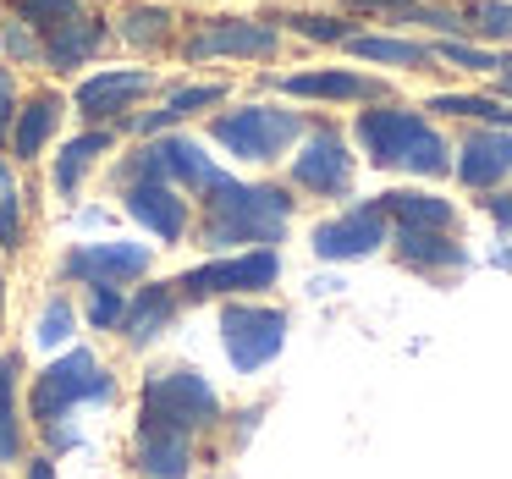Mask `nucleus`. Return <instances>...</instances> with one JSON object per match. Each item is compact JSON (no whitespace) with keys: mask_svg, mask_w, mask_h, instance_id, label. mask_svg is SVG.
I'll return each mask as SVG.
<instances>
[{"mask_svg":"<svg viewBox=\"0 0 512 479\" xmlns=\"http://www.w3.org/2000/svg\"><path fill=\"white\" fill-rule=\"evenodd\" d=\"M0 248H23V204H17V188L0 193Z\"/></svg>","mask_w":512,"mask_h":479,"instance_id":"obj_34","label":"nucleus"},{"mask_svg":"<svg viewBox=\"0 0 512 479\" xmlns=\"http://www.w3.org/2000/svg\"><path fill=\"white\" fill-rule=\"evenodd\" d=\"M397 259L413 270H463L468 254L463 243H452V232H419V226H397Z\"/></svg>","mask_w":512,"mask_h":479,"instance_id":"obj_23","label":"nucleus"},{"mask_svg":"<svg viewBox=\"0 0 512 479\" xmlns=\"http://www.w3.org/2000/svg\"><path fill=\"white\" fill-rule=\"evenodd\" d=\"M358 6H369V12H380V6H446V0H358Z\"/></svg>","mask_w":512,"mask_h":479,"instance_id":"obj_38","label":"nucleus"},{"mask_svg":"<svg viewBox=\"0 0 512 479\" xmlns=\"http://www.w3.org/2000/svg\"><path fill=\"white\" fill-rule=\"evenodd\" d=\"M292 188L314 199H347L353 193V149L336 122H309L303 149L292 155Z\"/></svg>","mask_w":512,"mask_h":479,"instance_id":"obj_8","label":"nucleus"},{"mask_svg":"<svg viewBox=\"0 0 512 479\" xmlns=\"http://www.w3.org/2000/svg\"><path fill=\"white\" fill-rule=\"evenodd\" d=\"M281 89L292 100H331V105H380L386 100V83L369 78V72H353V67L292 72V78H281Z\"/></svg>","mask_w":512,"mask_h":479,"instance_id":"obj_15","label":"nucleus"},{"mask_svg":"<svg viewBox=\"0 0 512 479\" xmlns=\"http://www.w3.org/2000/svg\"><path fill=\"white\" fill-rule=\"evenodd\" d=\"M127 188V215H133L138 226H149V232L160 237V243H182L188 237V199H182V188H171V182H122Z\"/></svg>","mask_w":512,"mask_h":479,"instance_id":"obj_16","label":"nucleus"},{"mask_svg":"<svg viewBox=\"0 0 512 479\" xmlns=\"http://www.w3.org/2000/svg\"><path fill=\"white\" fill-rule=\"evenodd\" d=\"M12 122H17V78L12 67H0V144H12Z\"/></svg>","mask_w":512,"mask_h":479,"instance_id":"obj_36","label":"nucleus"},{"mask_svg":"<svg viewBox=\"0 0 512 479\" xmlns=\"http://www.w3.org/2000/svg\"><path fill=\"white\" fill-rule=\"evenodd\" d=\"M281 50L276 17H204L182 39V61H270Z\"/></svg>","mask_w":512,"mask_h":479,"instance_id":"obj_5","label":"nucleus"},{"mask_svg":"<svg viewBox=\"0 0 512 479\" xmlns=\"http://www.w3.org/2000/svg\"><path fill=\"white\" fill-rule=\"evenodd\" d=\"M501 94H512V72H501Z\"/></svg>","mask_w":512,"mask_h":479,"instance_id":"obj_41","label":"nucleus"},{"mask_svg":"<svg viewBox=\"0 0 512 479\" xmlns=\"http://www.w3.org/2000/svg\"><path fill=\"white\" fill-rule=\"evenodd\" d=\"M111 39V28H105V17H78V23L56 28V34L39 39V61H45V72H56V78H67V72H78L83 61L100 56V45Z\"/></svg>","mask_w":512,"mask_h":479,"instance_id":"obj_18","label":"nucleus"},{"mask_svg":"<svg viewBox=\"0 0 512 479\" xmlns=\"http://www.w3.org/2000/svg\"><path fill=\"white\" fill-rule=\"evenodd\" d=\"M0 193H12V171H6V160H0Z\"/></svg>","mask_w":512,"mask_h":479,"instance_id":"obj_40","label":"nucleus"},{"mask_svg":"<svg viewBox=\"0 0 512 479\" xmlns=\"http://www.w3.org/2000/svg\"><path fill=\"white\" fill-rule=\"evenodd\" d=\"M155 72L144 67H111V72H94V78L78 83V94H72V105H78V116L89 127H122L127 111H133L144 94H155Z\"/></svg>","mask_w":512,"mask_h":479,"instance_id":"obj_11","label":"nucleus"},{"mask_svg":"<svg viewBox=\"0 0 512 479\" xmlns=\"http://www.w3.org/2000/svg\"><path fill=\"white\" fill-rule=\"evenodd\" d=\"M380 210H386V221L419 226V232H452V221H457L452 204L435 199V193H419V188H391V193H380Z\"/></svg>","mask_w":512,"mask_h":479,"instance_id":"obj_24","label":"nucleus"},{"mask_svg":"<svg viewBox=\"0 0 512 479\" xmlns=\"http://www.w3.org/2000/svg\"><path fill=\"white\" fill-rule=\"evenodd\" d=\"M177 314H182V298L171 287H138L133 298H127L116 331L127 336V347H149L155 336H166L171 325H177Z\"/></svg>","mask_w":512,"mask_h":479,"instance_id":"obj_19","label":"nucleus"},{"mask_svg":"<svg viewBox=\"0 0 512 479\" xmlns=\"http://www.w3.org/2000/svg\"><path fill=\"white\" fill-rule=\"evenodd\" d=\"M281 23L292 28V34H303V39H314V45H347V39L358 34L347 17H336V12H292V17H281Z\"/></svg>","mask_w":512,"mask_h":479,"instance_id":"obj_29","label":"nucleus"},{"mask_svg":"<svg viewBox=\"0 0 512 479\" xmlns=\"http://www.w3.org/2000/svg\"><path fill=\"white\" fill-rule=\"evenodd\" d=\"M28 479H56V463H50V457H34V463H28Z\"/></svg>","mask_w":512,"mask_h":479,"instance_id":"obj_39","label":"nucleus"},{"mask_svg":"<svg viewBox=\"0 0 512 479\" xmlns=\"http://www.w3.org/2000/svg\"><path fill=\"white\" fill-rule=\"evenodd\" d=\"M188 463H193V435L188 430L138 419V430H133V468L138 474L144 479H188Z\"/></svg>","mask_w":512,"mask_h":479,"instance_id":"obj_17","label":"nucleus"},{"mask_svg":"<svg viewBox=\"0 0 512 479\" xmlns=\"http://www.w3.org/2000/svg\"><path fill=\"white\" fill-rule=\"evenodd\" d=\"M155 248L149 243H78L61 259V276L83 281V287H127V281L149 276Z\"/></svg>","mask_w":512,"mask_h":479,"instance_id":"obj_12","label":"nucleus"},{"mask_svg":"<svg viewBox=\"0 0 512 479\" xmlns=\"http://www.w3.org/2000/svg\"><path fill=\"white\" fill-rule=\"evenodd\" d=\"M6 6H12L17 23H28L39 39L56 34V28H67V23H78V17H89L83 0H6Z\"/></svg>","mask_w":512,"mask_h":479,"instance_id":"obj_28","label":"nucleus"},{"mask_svg":"<svg viewBox=\"0 0 512 479\" xmlns=\"http://www.w3.org/2000/svg\"><path fill=\"white\" fill-rule=\"evenodd\" d=\"M380 243H391V221H386V210H380V199L353 204L347 215L314 226V254L320 259H364V254H375Z\"/></svg>","mask_w":512,"mask_h":479,"instance_id":"obj_13","label":"nucleus"},{"mask_svg":"<svg viewBox=\"0 0 512 479\" xmlns=\"http://www.w3.org/2000/svg\"><path fill=\"white\" fill-rule=\"evenodd\" d=\"M435 61H446V67H463V72H496V50H479L468 45V39H441V45H430Z\"/></svg>","mask_w":512,"mask_h":479,"instance_id":"obj_32","label":"nucleus"},{"mask_svg":"<svg viewBox=\"0 0 512 479\" xmlns=\"http://www.w3.org/2000/svg\"><path fill=\"white\" fill-rule=\"evenodd\" d=\"M61 116H67V94L61 89H39L28 105H17V122H12V155L17 160H39V149L56 138Z\"/></svg>","mask_w":512,"mask_h":479,"instance_id":"obj_21","label":"nucleus"},{"mask_svg":"<svg viewBox=\"0 0 512 479\" xmlns=\"http://www.w3.org/2000/svg\"><path fill=\"white\" fill-rule=\"evenodd\" d=\"M303 116L298 111H281V105H237V111H221L210 122V138L226 149L232 160H248V166H270V160H281L292 144L303 138Z\"/></svg>","mask_w":512,"mask_h":479,"instance_id":"obj_3","label":"nucleus"},{"mask_svg":"<svg viewBox=\"0 0 512 479\" xmlns=\"http://www.w3.org/2000/svg\"><path fill=\"white\" fill-rule=\"evenodd\" d=\"M358 61L369 67H402V72H430L435 67V50L419 45V39H397V34H353L347 39Z\"/></svg>","mask_w":512,"mask_h":479,"instance_id":"obj_25","label":"nucleus"},{"mask_svg":"<svg viewBox=\"0 0 512 479\" xmlns=\"http://www.w3.org/2000/svg\"><path fill=\"white\" fill-rule=\"evenodd\" d=\"M485 215L501 226V232H512V188H496V193H490V199H485Z\"/></svg>","mask_w":512,"mask_h":479,"instance_id":"obj_37","label":"nucleus"},{"mask_svg":"<svg viewBox=\"0 0 512 479\" xmlns=\"http://www.w3.org/2000/svg\"><path fill=\"white\" fill-rule=\"evenodd\" d=\"M215 177H221L215 160L204 155L193 138H177V133L144 144L138 155L122 160V171H116V182H171V188H188V193H204Z\"/></svg>","mask_w":512,"mask_h":479,"instance_id":"obj_7","label":"nucleus"},{"mask_svg":"<svg viewBox=\"0 0 512 479\" xmlns=\"http://www.w3.org/2000/svg\"><path fill=\"white\" fill-rule=\"evenodd\" d=\"M226 94H232V83H221V78H215V83H182V89H171V94H166V105H160V111L122 122V133H166V127L188 122V116L226 105Z\"/></svg>","mask_w":512,"mask_h":479,"instance_id":"obj_20","label":"nucleus"},{"mask_svg":"<svg viewBox=\"0 0 512 479\" xmlns=\"http://www.w3.org/2000/svg\"><path fill=\"white\" fill-rule=\"evenodd\" d=\"M116 34L133 50H171V39H177V12H171V0H127L122 17H116Z\"/></svg>","mask_w":512,"mask_h":479,"instance_id":"obj_22","label":"nucleus"},{"mask_svg":"<svg viewBox=\"0 0 512 479\" xmlns=\"http://www.w3.org/2000/svg\"><path fill=\"white\" fill-rule=\"evenodd\" d=\"M353 133L364 144V155L386 171H413V177H446L452 171V149L435 133V122L397 100H380L369 111H358Z\"/></svg>","mask_w":512,"mask_h":479,"instance_id":"obj_2","label":"nucleus"},{"mask_svg":"<svg viewBox=\"0 0 512 479\" xmlns=\"http://www.w3.org/2000/svg\"><path fill=\"white\" fill-rule=\"evenodd\" d=\"M127 309V292L122 287H89V325L94 331H116Z\"/></svg>","mask_w":512,"mask_h":479,"instance_id":"obj_33","label":"nucleus"},{"mask_svg":"<svg viewBox=\"0 0 512 479\" xmlns=\"http://www.w3.org/2000/svg\"><path fill=\"white\" fill-rule=\"evenodd\" d=\"M468 34L474 39H512V6L507 0H474L468 6Z\"/></svg>","mask_w":512,"mask_h":479,"instance_id":"obj_30","label":"nucleus"},{"mask_svg":"<svg viewBox=\"0 0 512 479\" xmlns=\"http://www.w3.org/2000/svg\"><path fill=\"white\" fill-rule=\"evenodd\" d=\"M111 144H116V127H89V133H78V138H72V144L56 155V188H61V193H78L83 171H89Z\"/></svg>","mask_w":512,"mask_h":479,"instance_id":"obj_26","label":"nucleus"},{"mask_svg":"<svg viewBox=\"0 0 512 479\" xmlns=\"http://www.w3.org/2000/svg\"><path fill=\"white\" fill-rule=\"evenodd\" d=\"M292 221V193L276 188V182H237V177H215L204 188V226H199V243L204 248H237V243H254V248H276L287 237Z\"/></svg>","mask_w":512,"mask_h":479,"instance_id":"obj_1","label":"nucleus"},{"mask_svg":"<svg viewBox=\"0 0 512 479\" xmlns=\"http://www.w3.org/2000/svg\"><path fill=\"white\" fill-rule=\"evenodd\" d=\"M17 380H23V358H0V463L23 457V419H17Z\"/></svg>","mask_w":512,"mask_h":479,"instance_id":"obj_27","label":"nucleus"},{"mask_svg":"<svg viewBox=\"0 0 512 479\" xmlns=\"http://www.w3.org/2000/svg\"><path fill=\"white\" fill-rule=\"evenodd\" d=\"M78 402H111V375H100L89 347H72L61 364H50L34 375V419L45 424V430L67 424V413L78 408Z\"/></svg>","mask_w":512,"mask_h":479,"instance_id":"obj_6","label":"nucleus"},{"mask_svg":"<svg viewBox=\"0 0 512 479\" xmlns=\"http://www.w3.org/2000/svg\"><path fill=\"white\" fill-rule=\"evenodd\" d=\"M72 325H78L72 303H67V298H50V303H45V314L34 320V342H39V347H61V342L72 336Z\"/></svg>","mask_w":512,"mask_h":479,"instance_id":"obj_31","label":"nucleus"},{"mask_svg":"<svg viewBox=\"0 0 512 479\" xmlns=\"http://www.w3.org/2000/svg\"><path fill=\"white\" fill-rule=\"evenodd\" d=\"M0 50H12L17 61H39V34L28 23H12L6 34H0Z\"/></svg>","mask_w":512,"mask_h":479,"instance_id":"obj_35","label":"nucleus"},{"mask_svg":"<svg viewBox=\"0 0 512 479\" xmlns=\"http://www.w3.org/2000/svg\"><path fill=\"white\" fill-rule=\"evenodd\" d=\"M0 314H6V276H0Z\"/></svg>","mask_w":512,"mask_h":479,"instance_id":"obj_42","label":"nucleus"},{"mask_svg":"<svg viewBox=\"0 0 512 479\" xmlns=\"http://www.w3.org/2000/svg\"><path fill=\"white\" fill-rule=\"evenodd\" d=\"M281 276V254L276 248H248V254H232V259H210V265L188 270L177 281L182 298H237V292H265L276 287Z\"/></svg>","mask_w":512,"mask_h":479,"instance_id":"obj_10","label":"nucleus"},{"mask_svg":"<svg viewBox=\"0 0 512 479\" xmlns=\"http://www.w3.org/2000/svg\"><path fill=\"white\" fill-rule=\"evenodd\" d=\"M221 342L237 375H254L287 342V314L281 309H259V303H226L221 309Z\"/></svg>","mask_w":512,"mask_h":479,"instance_id":"obj_9","label":"nucleus"},{"mask_svg":"<svg viewBox=\"0 0 512 479\" xmlns=\"http://www.w3.org/2000/svg\"><path fill=\"white\" fill-rule=\"evenodd\" d=\"M138 419L149 424H171V430H204V424L221 419V397L199 369H155L144 380V402H138Z\"/></svg>","mask_w":512,"mask_h":479,"instance_id":"obj_4","label":"nucleus"},{"mask_svg":"<svg viewBox=\"0 0 512 479\" xmlns=\"http://www.w3.org/2000/svg\"><path fill=\"white\" fill-rule=\"evenodd\" d=\"M457 177H463V188L496 193L512 177V127H474L457 149Z\"/></svg>","mask_w":512,"mask_h":479,"instance_id":"obj_14","label":"nucleus"}]
</instances>
